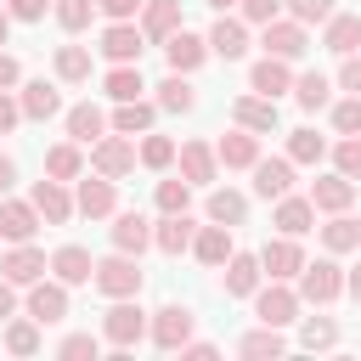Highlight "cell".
Returning <instances> with one entry per match:
<instances>
[{
  "label": "cell",
  "instance_id": "cell-1",
  "mask_svg": "<svg viewBox=\"0 0 361 361\" xmlns=\"http://www.w3.org/2000/svg\"><path fill=\"white\" fill-rule=\"evenodd\" d=\"M107 299H130V293H141V265H135V254H107V259H96V276H90Z\"/></svg>",
  "mask_w": 361,
  "mask_h": 361
},
{
  "label": "cell",
  "instance_id": "cell-2",
  "mask_svg": "<svg viewBox=\"0 0 361 361\" xmlns=\"http://www.w3.org/2000/svg\"><path fill=\"white\" fill-rule=\"evenodd\" d=\"M102 333H107V344H118V350H130V344L147 333V310L135 305V293H130V299H118V305L102 316Z\"/></svg>",
  "mask_w": 361,
  "mask_h": 361
},
{
  "label": "cell",
  "instance_id": "cell-3",
  "mask_svg": "<svg viewBox=\"0 0 361 361\" xmlns=\"http://www.w3.org/2000/svg\"><path fill=\"white\" fill-rule=\"evenodd\" d=\"M338 293H344V271H338L333 259H316V265H305V271H299V299L327 305V299H338Z\"/></svg>",
  "mask_w": 361,
  "mask_h": 361
},
{
  "label": "cell",
  "instance_id": "cell-4",
  "mask_svg": "<svg viewBox=\"0 0 361 361\" xmlns=\"http://www.w3.org/2000/svg\"><path fill=\"white\" fill-rule=\"evenodd\" d=\"M259 45H265V56H288V62L310 51V39H305V23H299V17H276V23H265V39H259Z\"/></svg>",
  "mask_w": 361,
  "mask_h": 361
},
{
  "label": "cell",
  "instance_id": "cell-5",
  "mask_svg": "<svg viewBox=\"0 0 361 361\" xmlns=\"http://www.w3.org/2000/svg\"><path fill=\"white\" fill-rule=\"evenodd\" d=\"M90 164H96V175L118 180V175H130V169H135V147H130L124 135H102V141L90 147Z\"/></svg>",
  "mask_w": 361,
  "mask_h": 361
},
{
  "label": "cell",
  "instance_id": "cell-6",
  "mask_svg": "<svg viewBox=\"0 0 361 361\" xmlns=\"http://www.w3.org/2000/svg\"><path fill=\"white\" fill-rule=\"evenodd\" d=\"M28 316H34L39 327L62 322V316H68V282H28Z\"/></svg>",
  "mask_w": 361,
  "mask_h": 361
},
{
  "label": "cell",
  "instance_id": "cell-7",
  "mask_svg": "<svg viewBox=\"0 0 361 361\" xmlns=\"http://www.w3.org/2000/svg\"><path fill=\"white\" fill-rule=\"evenodd\" d=\"M186 338H192V310H186V305L152 310V344H158V350H180Z\"/></svg>",
  "mask_w": 361,
  "mask_h": 361
},
{
  "label": "cell",
  "instance_id": "cell-8",
  "mask_svg": "<svg viewBox=\"0 0 361 361\" xmlns=\"http://www.w3.org/2000/svg\"><path fill=\"white\" fill-rule=\"evenodd\" d=\"M259 271H265L271 282H288V276H299V271H305V254H299V243H293V237H276V243H265V254H259Z\"/></svg>",
  "mask_w": 361,
  "mask_h": 361
},
{
  "label": "cell",
  "instance_id": "cell-9",
  "mask_svg": "<svg viewBox=\"0 0 361 361\" xmlns=\"http://www.w3.org/2000/svg\"><path fill=\"white\" fill-rule=\"evenodd\" d=\"M254 310H259V322H271V327H288V322L299 316V293H293V288H282V282H271V288H259Z\"/></svg>",
  "mask_w": 361,
  "mask_h": 361
},
{
  "label": "cell",
  "instance_id": "cell-10",
  "mask_svg": "<svg viewBox=\"0 0 361 361\" xmlns=\"http://www.w3.org/2000/svg\"><path fill=\"white\" fill-rule=\"evenodd\" d=\"M141 39H147V34H141L135 23H107V28H102V56H107V62H135V56H141Z\"/></svg>",
  "mask_w": 361,
  "mask_h": 361
},
{
  "label": "cell",
  "instance_id": "cell-11",
  "mask_svg": "<svg viewBox=\"0 0 361 361\" xmlns=\"http://www.w3.org/2000/svg\"><path fill=\"white\" fill-rule=\"evenodd\" d=\"M214 152H220V164H226V169H254V164H259V135L237 124L231 135H220V147H214Z\"/></svg>",
  "mask_w": 361,
  "mask_h": 361
},
{
  "label": "cell",
  "instance_id": "cell-12",
  "mask_svg": "<svg viewBox=\"0 0 361 361\" xmlns=\"http://www.w3.org/2000/svg\"><path fill=\"white\" fill-rule=\"evenodd\" d=\"M175 28H180V0H147V6H141V34H147L152 45H164Z\"/></svg>",
  "mask_w": 361,
  "mask_h": 361
},
{
  "label": "cell",
  "instance_id": "cell-13",
  "mask_svg": "<svg viewBox=\"0 0 361 361\" xmlns=\"http://www.w3.org/2000/svg\"><path fill=\"white\" fill-rule=\"evenodd\" d=\"M164 56H169V68L175 73H192L203 56H209V39H197V34H186V28H175L169 39H164Z\"/></svg>",
  "mask_w": 361,
  "mask_h": 361
},
{
  "label": "cell",
  "instance_id": "cell-14",
  "mask_svg": "<svg viewBox=\"0 0 361 361\" xmlns=\"http://www.w3.org/2000/svg\"><path fill=\"white\" fill-rule=\"evenodd\" d=\"M231 118H237L243 130L265 135V130H276V102H271V96H237V102H231Z\"/></svg>",
  "mask_w": 361,
  "mask_h": 361
},
{
  "label": "cell",
  "instance_id": "cell-15",
  "mask_svg": "<svg viewBox=\"0 0 361 361\" xmlns=\"http://www.w3.org/2000/svg\"><path fill=\"white\" fill-rule=\"evenodd\" d=\"M293 186V158H259L254 164V192L259 197H288Z\"/></svg>",
  "mask_w": 361,
  "mask_h": 361
},
{
  "label": "cell",
  "instance_id": "cell-16",
  "mask_svg": "<svg viewBox=\"0 0 361 361\" xmlns=\"http://www.w3.org/2000/svg\"><path fill=\"white\" fill-rule=\"evenodd\" d=\"M192 237H197V226H192V214L180 209V214H164L158 226H152V243L164 248V254H186L192 248Z\"/></svg>",
  "mask_w": 361,
  "mask_h": 361
},
{
  "label": "cell",
  "instance_id": "cell-17",
  "mask_svg": "<svg viewBox=\"0 0 361 361\" xmlns=\"http://www.w3.org/2000/svg\"><path fill=\"white\" fill-rule=\"evenodd\" d=\"M39 231V209L34 203H17V197H6L0 203V237H11V243H28Z\"/></svg>",
  "mask_w": 361,
  "mask_h": 361
},
{
  "label": "cell",
  "instance_id": "cell-18",
  "mask_svg": "<svg viewBox=\"0 0 361 361\" xmlns=\"http://www.w3.org/2000/svg\"><path fill=\"white\" fill-rule=\"evenodd\" d=\"M248 85L259 90V96H282V90H293V73H288V56H265V62H254V73H248Z\"/></svg>",
  "mask_w": 361,
  "mask_h": 361
},
{
  "label": "cell",
  "instance_id": "cell-19",
  "mask_svg": "<svg viewBox=\"0 0 361 361\" xmlns=\"http://www.w3.org/2000/svg\"><path fill=\"white\" fill-rule=\"evenodd\" d=\"M310 203L327 209V214H338V209L355 203V180H350V175H322V180L310 186Z\"/></svg>",
  "mask_w": 361,
  "mask_h": 361
},
{
  "label": "cell",
  "instance_id": "cell-20",
  "mask_svg": "<svg viewBox=\"0 0 361 361\" xmlns=\"http://www.w3.org/2000/svg\"><path fill=\"white\" fill-rule=\"evenodd\" d=\"M192 254H197L203 265H226V259L237 254V248H231V226H220V220H214V226H203V231L192 237Z\"/></svg>",
  "mask_w": 361,
  "mask_h": 361
},
{
  "label": "cell",
  "instance_id": "cell-21",
  "mask_svg": "<svg viewBox=\"0 0 361 361\" xmlns=\"http://www.w3.org/2000/svg\"><path fill=\"white\" fill-rule=\"evenodd\" d=\"M51 271H56V282H68V288H73V282H90V276H96V259H90L79 243H68V248H56V254H51Z\"/></svg>",
  "mask_w": 361,
  "mask_h": 361
},
{
  "label": "cell",
  "instance_id": "cell-22",
  "mask_svg": "<svg viewBox=\"0 0 361 361\" xmlns=\"http://www.w3.org/2000/svg\"><path fill=\"white\" fill-rule=\"evenodd\" d=\"M209 51H214V56H226V62H237V56L248 51V28H243L237 17H220V23L209 28Z\"/></svg>",
  "mask_w": 361,
  "mask_h": 361
},
{
  "label": "cell",
  "instance_id": "cell-23",
  "mask_svg": "<svg viewBox=\"0 0 361 361\" xmlns=\"http://www.w3.org/2000/svg\"><path fill=\"white\" fill-rule=\"evenodd\" d=\"M214 164H220V152H214L209 141H186V147H180V175H186L192 186L214 180Z\"/></svg>",
  "mask_w": 361,
  "mask_h": 361
},
{
  "label": "cell",
  "instance_id": "cell-24",
  "mask_svg": "<svg viewBox=\"0 0 361 361\" xmlns=\"http://www.w3.org/2000/svg\"><path fill=\"white\" fill-rule=\"evenodd\" d=\"M316 220V203L310 197H276V231L282 237H305Z\"/></svg>",
  "mask_w": 361,
  "mask_h": 361
},
{
  "label": "cell",
  "instance_id": "cell-25",
  "mask_svg": "<svg viewBox=\"0 0 361 361\" xmlns=\"http://www.w3.org/2000/svg\"><path fill=\"white\" fill-rule=\"evenodd\" d=\"M34 209H39V220L62 226V220L73 214V197L62 192V180H39V186H34Z\"/></svg>",
  "mask_w": 361,
  "mask_h": 361
},
{
  "label": "cell",
  "instance_id": "cell-26",
  "mask_svg": "<svg viewBox=\"0 0 361 361\" xmlns=\"http://www.w3.org/2000/svg\"><path fill=\"white\" fill-rule=\"evenodd\" d=\"M39 271H45V254L28 248V243H17V248L0 259V276H11V282H39Z\"/></svg>",
  "mask_w": 361,
  "mask_h": 361
},
{
  "label": "cell",
  "instance_id": "cell-27",
  "mask_svg": "<svg viewBox=\"0 0 361 361\" xmlns=\"http://www.w3.org/2000/svg\"><path fill=\"white\" fill-rule=\"evenodd\" d=\"M102 130H107V113H102V107H90V102H79V107L68 113V135H73V141H85V147H96V141H102Z\"/></svg>",
  "mask_w": 361,
  "mask_h": 361
},
{
  "label": "cell",
  "instance_id": "cell-28",
  "mask_svg": "<svg viewBox=\"0 0 361 361\" xmlns=\"http://www.w3.org/2000/svg\"><path fill=\"white\" fill-rule=\"evenodd\" d=\"M73 209H79V214H90V220L113 214V180H107V175H102V180H79V197H73Z\"/></svg>",
  "mask_w": 361,
  "mask_h": 361
},
{
  "label": "cell",
  "instance_id": "cell-29",
  "mask_svg": "<svg viewBox=\"0 0 361 361\" xmlns=\"http://www.w3.org/2000/svg\"><path fill=\"white\" fill-rule=\"evenodd\" d=\"M152 243V226H147V214H118L113 220V248H124V254H141Z\"/></svg>",
  "mask_w": 361,
  "mask_h": 361
},
{
  "label": "cell",
  "instance_id": "cell-30",
  "mask_svg": "<svg viewBox=\"0 0 361 361\" xmlns=\"http://www.w3.org/2000/svg\"><path fill=\"white\" fill-rule=\"evenodd\" d=\"M322 45L327 51H338V56H350V51H361V17H327V34H322Z\"/></svg>",
  "mask_w": 361,
  "mask_h": 361
},
{
  "label": "cell",
  "instance_id": "cell-31",
  "mask_svg": "<svg viewBox=\"0 0 361 361\" xmlns=\"http://www.w3.org/2000/svg\"><path fill=\"white\" fill-rule=\"evenodd\" d=\"M322 243H327V254H350V248H361V220H350L344 209L322 226Z\"/></svg>",
  "mask_w": 361,
  "mask_h": 361
},
{
  "label": "cell",
  "instance_id": "cell-32",
  "mask_svg": "<svg viewBox=\"0 0 361 361\" xmlns=\"http://www.w3.org/2000/svg\"><path fill=\"white\" fill-rule=\"evenodd\" d=\"M158 107H164V113H192V107H197V90L186 85V73L169 68V79L158 85Z\"/></svg>",
  "mask_w": 361,
  "mask_h": 361
},
{
  "label": "cell",
  "instance_id": "cell-33",
  "mask_svg": "<svg viewBox=\"0 0 361 361\" xmlns=\"http://www.w3.org/2000/svg\"><path fill=\"white\" fill-rule=\"evenodd\" d=\"M62 107V96H56V85H45V79H34V85H23V118H51Z\"/></svg>",
  "mask_w": 361,
  "mask_h": 361
},
{
  "label": "cell",
  "instance_id": "cell-34",
  "mask_svg": "<svg viewBox=\"0 0 361 361\" xmlns=\"http://www.w3.org/2000/svg\"><path fill=\"white\" fill-rule=\"evenodd\" d=\"M113 130L118 135H147L152 130V102H118V113H113Z\"/></svg>",
  "mask_w": 361,
  "mask_h": 361
},
{
  "label": "cell",
  "instance_id": "cell-35",
  "mask_svg": "<svg viewBox=\"0 0 361 361\" xmlns=\"http://www.w3.org/2000/svg\"><path fill=\"white\" fill-rule=\"evenodd\" d=\"M259 288V259L254 254H231L226 259V293H254Z\"/></svg>",
  "mask_w": 361,
  "mask_h": 361
},
{
  "label": "cell",
  "instance_id": "cell-36",
  "mask_svg": "<svg viewBox=\"0 0 361 361\" xmlns=\"http://www.w3.org/2000/svg\"><path fill=\"white\" fill-rule=\"evenodd\" d=\"M327 96H333V79H327V73H305V79H293V102H299L305 113L327 107Z\"/></svg>",
  "mask_w": 361,
  "mask_h": 361
},
{
  "label": "cell",
  "instance_id": "cell-37",
  "mask_svg": "<svg viewBox=\"0 0 361 361\" xmlns=\"http://www.w3.org/2000/svg\"><path fill=\"white\" fill-rule=\"evenodd\" d=\"M243 214H248V197L243 192H209V220H220V226H243Z\"/></svg>",
  "mask_w": 361,
  "mask_h": 361
},
{
  "label": "cell",
  "instance_id": "cell-38",
  "mask_svg": "<svg viewBox=\"0 0 361 361\" xmlns=\"http://www.w3.org/2000/svg\"><path fill=\"white\" fill-rule=\"evenodd\" d=\"M56 79H68V85L90 79V51L85 45H56Z\"/></svg>",
  "mask_w": 361,
  "mask_h": 361
},
{
  "label": "cell",
  "instance_id": "cell-39",
  "mask_svg": "<svg viewBox=\"0 0 361 361\" xmlns=\"http://www.w3.org/2000/svg\"><path fill=\"white\" fill-rule=\"evenodd\" d=\"M79 169H85V158H79V147H73V141L45 152V175H51V180H79Z\"/></svg>",
  "mask_w": 361,
  "mask_h": 361
},
{
  "label": "cell",
  "instance_id": "cell-40",
  "mask_svg": "<svg viewBox=\"0 0 361 361\" xmlns=\"http://www.w3.org/2000/svg\"><path fill=\"white\" fill-rule=\"evenodd\" d=\"M141 90H147V85H141V68H130V62H118V68L107 73V96H113V102H135Z\"/></svg>",
  "mask_w": 361,
  "mask_h": 361
},
{
  "label": "cell",
  "instance_id": "cell-41",
  "mask_svg": "<svg viewBox=\"0 0 361 361\" xmlns=\"http://www.w3.org/2000/svg\"><path fill=\"white\" fill-rule=\"evenodd\" d=\"M237 350H243V355H248V361H265V355H282V350H288V344H282V333H276V327H271V322H265V327H259V333H248V338H243V344H237Z\"/></svg>",
  "mask_w": 361,
  "mask_h": 361
},
{
  "label": "cell",
  "instance_id": "cell-42",
  "mask_svg": "<svg viewBox=\"0 0 361 361\" xmlns=\"http://www.w3.org/2000/svg\"><path fill=\"white\" fill-rule=\"evenodd\" d=\"M322 152H327V141H322L316 130H293V135H288V158H293V164H322Z\"/></svg>",
  "mask_w": 361,
  "mask_h": 361
},
{
  "label": "cell",
  "instance_id": "cell-43",
  "mask_svg": "<svg viewBox=\"0 0 361 361\" xmlns=\"http://www.w3.org/2000/svg\"><path fill=\"white\" fill-rule=\"evenodd\" d=\"M186 203H192V180H186V175H180V180H158V209H164V214H180Z\"/></svg>",
  "mask_w": 361,
  "mask_h": 361
},
{
  "label": "cell",
  "instance_id": "cell-44",
  "mask_svg": "<svg viewBox=\"0 0 361 361\" xmlns=\"http://www.w3.org/2000/svg\"><path fill=\"white\" fill-rule=\"evenodd\" d=\"M6 350L11 355H34L39 350V322H11L6 327Z\"/></svg>",
  "mask_w": 361,
  "mask_h": 361
},
{
  "label": "cell",
  "instance_id": "cell-45",
  "mask_svg": "<svg viewBox=\"0 0 361 361\" xmlns=\"http://www.w3.org/2000/svg\"><path fill=\"white\" fill-rule=\"evenodd\" d=\"M90 11H96V0H56V23H62L68 34L90 28Z\"/></svg>",
  "mask_w": 361,
  "mask_h": 361
},
{
  "label": "cell",
  "instance_id": "cell-46",
  "mask_svg": "<svg viewBox=\"0 0 361 361\" xmlns=\"http://www.w3.org/2000/svg\"><path fill=\"white\" fill-rule=\"evenodd\" d=\"M141 164H147V169H169V164H175V141H169V135H147V141H141Z\"/></svg>",
  "mask_w": 361,
  "mask_h": 361
},
{
  "label": "cell",
  "instance_id": "cell-47",
  "mask_svg": "<svg viewBox=\"0 0 361 361\" xmlns=\"http://www.w3.org/2000/svg\"><path fill=\"white\" fill-rule=\"evenodd\" d=\"M333 164H338V175L361 180V135H344V141L333 147Z\"/></svg>",
  "mask_w": 361,
  "mask_h": 361
},
{
  "label": "cell",
  "instance_id": "cell-48",
  "mask_svg": "<svg viewBox=\"0 0 361 361\" xmlns=\"http://www.w3.org/2000/svg\"><path fill=\"white\" fill-rule=\"evenodd\" d=\"M333 130L338 135H361V96H350V102L333 107Z\"/></svg>",
  "mask_w": 361,
  "mask_h": 361
},
{
  "label": "cell",
  "instance_id": "cell-49",
  "mask_svg": "<svg viewBox=\"0 0 361 361\" xmlns=\"http://www.w3.org/2000/svg\"><path fill=\"white\" fill-rule=\"evenodd\" d=\"M288 11H293L299 23H327V17H333V0H288Z\"/></svg>",
  "mask_w": 361,
  "mask_h": 361
},
{
  "label": "cell",
  "instance_id": "cell-50",
  "mask_svg": "<svg viewBox=\"0 0 361 361\" xmlns=\"http://www.w3.org/2000/svg\"><path fill=\"white\" fill-rule=\"evenodd\" d=\"M327 344H338V327L333 322H305V350H327Z\"/></svg>",
  "mask_w": 361,
  "mask_h": 361
},
{
  "label": "cell",
  "instance_id": "cell-51",
  "mask_svg": "<svg viewBox=\"0 0 361 361\" xmlns=\"http://www.w3.org/2000/svg\"><path fill=\"white\" fill-rule=\"evenodd\" d=\"M62 355H68V361H85V355L96 361V338H90V333H73V338H62Z\"/></svg>",
  "mask_w": 361,
  "mask_h": 361
},
{
  "label": "cell",
  "instance_id": "cell-52",
  "mask_svg": "<svg viewBox=\"0 0 361 361\" xmlns=\"http://www.w3.org/2000/svg\"><path fill=\"white\" fill-rule=\"evenodd\" d=\"M276 11H282V0H243L248 23H276Z\"/></svg>",
  "mask_w": 361,
  "mask_h": 361
},
{
  "label": "cell",
  "instance_id": "cell-53",
  "mask_svg": "<svg viewBox=\"0 0 361 361\" xmlns=\"http://www.w3.org/2000/svg\"><path fill=\"white\" fill-rule=\"evenodd\" d=\"M338 85H344L350 96H361V56H355V51H350V56L338 62Z\"/></svg>",
  "mask_w": 361,
  "mask_h": 361
},
{
  "label": "cell",
  "instance_id": "cell-54",
  "mask_svg": "<svg viewBox=\"0 0 361 361\" xmlns=\"http://www.w3.org/2000/svg\"><path fill=\"white\" fill-rule=\"evenodd\" d=\"M45 6H51V0H6V11H11L17 23H34V17H45Z\"/></svg>",
  "mask_w": 361,
  "mask_h": 361
},
{
  "label": "cell",
  "instance_id": "cell-55",
  "mask_svg": "<svg viewBox=\"0 0 361 361\" xmlns=\"http://www.w3.org/2000/svg\"><path fill=\"white\" fill-rule=\"evenodd\" d=\"M96 6H102V11L113 17V23H130V17H135V11L147 6V0H96Z\"/></svg>",
  "mask_w": 361,
  "mask_h": 361
},
{
  "label": "cell",
  "instance_id": "cell-56",
  "mask_svg": "<svg viewBox=\"0 0 361 361\" xmlns=\"http://www.w3.org/2000/svg\"><path fill=\"white\" fill-rule=\"evenodd\" d=\"M17 118H23V102H11V96L0 90V135H6V130H11Z\"/></svg>",
  "mask_w": 361,
  "mask_h": 361
},
{
  "label": "cell",
  "instance_id": "cell-57",
  "mask_svg": "<svg viewBox=\"0 0 361 361\" xmlns=\"http://www.w3.org/2000/svg\"><path fill=\"white\" fill-rule=\"evenodd\" d=\"M17 79H23V68H17V56H6V51H0V90H11Z\"/></svg>",
  "mask_w": 361,
  "mask_h": 361
},
{
  "label": "cell",
  "instance_id": "cell-58",
  "mask_svg": "<svg viewBox=\"0 0 361 361\" xmlns=\"http://www.w3.org/2000/svg\"><path fill=\"white\" fill-rule=\"evenodd\" d=\"M11 288H17V282H11V276H0V322H6V316H11V305H17V293H11Z\"/></svg>",
  "mask_w": 361,
  "mask_h": 361
},
{
  "label": "cell",
  "instance_id": "cell-59",
  "mask_svg": "<svg viewBox=\"0 0 361 361\" xmlns=\"http://www.w3.org/2000/svg\"><path fill=\"white\" fill-rule=\"evenodd\" d=\"M11 180H17V164H11V158H6V152H0V197H6V192H11Z\"/></svg>",
  "mask_w": 361,
  "mask_h": 361
},
{
  "label": "cell",
  "instance_id": "cell-60",
  "mask_svg": "<svg viewBox=\"0 0 361 361\" xmlns=\"http://www.w3.org/2000/svg\"><path fill=\"white\" fill-rule=\"evenodd\" d=\"M344 288H350V293H355V299H361V265H355V271H350V276H344Z\"/></svg>",
  "mask_w": 361,
  "mask_h": 361
},
{
  "label": "cell",
  "instance_id": "cell-61",
  "mask_svg": "<svg viewBox=\"0 0 361 361\" xmlns=\"http://www.w3.org/2000/svg\"><path fill=\"white\" fill-rule=\"evenodd\" d=\"M6 34H11V11L0 6V45H6Z\"/></svg>",
  "mask_w": 361,
  "mask_h": 361
},
{
  "label": "cell",
  "instance_id": "cell-62",
  "mask_svg": "<svg viewBox=\"0 0 361 361\" xmlns=\"http://www.w3.org/2000/svg\"><path fill=\"white\" fill-rule=\"evenodd\" d=\"M209 6H214V11H226V6H231V0H209Z\"/></svg>",
  "mask_w": 361,
  "mask_h": 361
}]
</instances>
